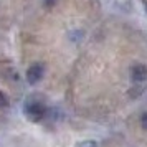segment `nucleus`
Masks as SVG:
<instances>
[{"instance_id":"20e7f679","label":"nucleus","mask_w":147,"mask_h":147,"mask_svg":"<svg viewBox=\"0 0 147 147\" xmlns=\"http://www.w3.org/2000/svg\"><path fill=\"white\" fill-rule=\"evenodd\" d=\"M76 147H98V142L96 140H81L76 144Z\"/></svg>"},{"instance_id":"f03ea898","label":"nucleus","mask_w":147,"mask_h":147,"mask_svg":"<svg viewBox=\"0 0 147 147\" xmlns=\"http://www.w3.org/2000/svg\"><path fill=\"white\" fill-rule=\"evenodd\" d=\"M43 73H45V68L41 63H35L27 69V81L30 84H35L43 78Z\"/></svg>"},{"instance_id":"7ed1b4c3","label":"nucleus","mask_w":147,"mask_h":147,"mask_svg":"<svg viewBox=\"0 0 147 147\" xmlns=\"http://www.w3.org/2000/svg\"><path fill=\"white\" fill-rule=\"evenodd\" d=\"M131 78L136 83H144L147 80V66L146 65H134L131 68Z\"/></svg>"},{"instance_id":"423d86ee","label":"nucleus","mask_w":147,"mask_h":147,"mask_svg":"<svg viewBox=\"0 0 147 147\" xmlns=\"http://www.w3.org/2000/svg\"><path fill=\"white\" fill-rule=\"evenodd\" d=\"M140 124H142V127L147 131V113H144L140 116Z\"/></svg>"},{"instance_id":"39448f33","label":"nucleus","mask_w":147,"mask_h":147,"mask_svg":"<svg viewBox=\"0 0 147 147\" xmlns=\"http://www.w3.org/2000/svg\"><path fill=\"white\" fill-rule=\"evenodd\" d=\"M0 107H8V98L0 91Z\"/></svg>"},{"instance_id":"f257e3e1","label":"nucleus","mask_w":147,"mask_h":147,"mask_svg":"<svg viewBox=\"0 0 147 147\" xmlns=\"http://www.w3.org/2000/svg\"><path fill=\"white\" fill-rule=\"evenodd\" d=\"M25 114H27L28 119L36 122V121H41L45 117L47 109H45V106L41 102H28L27 106H25Z\"/></svg>"}]
</instances>
